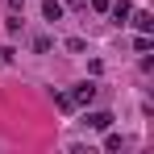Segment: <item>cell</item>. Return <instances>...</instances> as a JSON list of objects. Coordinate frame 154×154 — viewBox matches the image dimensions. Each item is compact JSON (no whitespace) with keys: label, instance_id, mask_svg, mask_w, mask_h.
Here are the masks:
<instances>
[{"label":"cell","instance_id":"1","mask_svg":"<svg viewBox=\"0 0 154 154\" xmlns=\"http://www.w3.org/2000/svg\"><path fill=\"white\" fill-rule=\"evenodd\" d=\"M71 100H75V108H88V104L100 96V83H92V79H83V83H75L71 92H67Z\"/></svg>","mask_w":154,"mask_h":154},{"label":"cell","instance_id":"2","mask_svg":"<svg viewBox=\"0 0 154 154\" xmlns=\"http://www.w3.org/2000/svg\"><path fill=\"white\" fill-rule=\"evenodd\" d=\"M108 13H112V21H117V25H129L133 4H129V0H117V4H108Z\"/></svg>","mask_w":154,"mask_h":154},{"label":"cell","instance_id":"3","mask_svg":"<svg viewBox=\"0 0 154 154\" xmlns=\"http://www.w3.org/2000/svg\"><path fill=\"white\" fill-rule=\"evenodd\" d=\"M129 21L137 25V33H154V17L146 13V8H137V13H129Z\"/></svg>","mask_w":154,"mask_h":154},{"label":"cell","instance_id":"4","mask_svg":"<svg viewBox=\"0 0 154 154\" xmlns=\"http://www.w3.org/2000/svg\"><path fill=\"white\" fill-rule=\"evenodd\" d=\"M42 17L46 21H63V0H42Z\"/></svg>","mask_w":154,"mask_h":154},{"label":"cell","instance_id":"5","mask_svg":"<svg viewBox=\"0 0 154 154\" xmlns=\"http://www.w3.org/2000/svg\"><path fill=\"white\" fill-rule=\"evenodd\" d=\"M88 125L92 129H112V112H88Z\"/></svg>","mask_w":154,"mask_h":154},{"label":"cell","instance_id":"6","mask_svg":"<svg viewBox=\"0 0 154 154\" xmlns=\"http://www.w3.org/2000/svg\"><path fill=\"white\" fill-rule=\"evenodd\" d=\"M54 108H63V112H71V108H75V100H71L67 92H54Z\"/></svg>","mask_w":154,"mask_h":154},{"label":"cell","instance_id":"7","mask_svg":"<svg viewBox=\"0 0 154 154\" xmlns=\"http://www.w3.org/2000/svg\"><path fill=\"white\" fill-rule=\"evenodd\" d=\"M121 146H125L121 133H108V137H104V150H121Z\"/></svg>","mask_w":154,"mask_h":154},{"label":"cell","instance_id":"8","mask_svg":"<svg viewBox=\"0 0 154 154\" xmlns=\"http://www.w3.org/2000/svg\"><path fill=\"white\" fill-rule=\"evenodd\" d=\"M67 50H75V54H83V50H88V42H83V38H67Z\"/></svg>","mask_w":154,"mask_h":154},{"label":"cell","instance_id":"9","mask_svg":"<svg viewBox=\"0 0 154 154\" xmlns=\"http://www.w3.org/2000/svg\"><path fill=\"white\" fill-rule=\"evenodd\" d=\"M33 50H38V54H46V50H50V38H46V33H42V38H33Z\"/></svg>","mask_w":154,"mask_h":154},{"label":"cell","instance_id":"10","mask_svg":"<svg viewBox=\"0 0 154 154\" xmlns=\"http://www.w3.org/2000/svg\"><path fill=\"white\" fill-rule=\"evenodd\" d=\"M133 50H137V54H146V50H150V33H142V38L133 42Z\"/></svg>","mask_w":154,"mask_h":154},{"label":"cell","instance_id":"11","mask_svg":"<svg viewBox=\"0 0 154 154\" xmlns=\"http://www.w3.org/2000/svg\"><path fill=\"white\" fill-rule=\"evenodd\" d=\"M25 8V0H8V13H21Z\"/></svg>","mask_w":154,"mask_h":154},{"label":"cell","instance_id":"12","mask_svg":"<svg viewBox=\"0 0 154 154\" xmlns=\"http://www.w3.org/2000/svg\"><path fill=\"white\" fill-rule=\"evenodd\" d=\"M92 8L96 13H108V0H92Z\"/></svg>","mask_w":154,"mask_h":154},{"label":"cell","instance_id":"13","mask_svg":"<svg viewBox=\"0 0 154 154\" xmlns=\"http://www.w3.org/2000/svg\"><path fill=\"white\" fill-rule=\"evenodd\" d=\"M63 4H71V8H88V0H63Z\"/></svg>","mask_w":154,"mask_h":154}]
</instances>
